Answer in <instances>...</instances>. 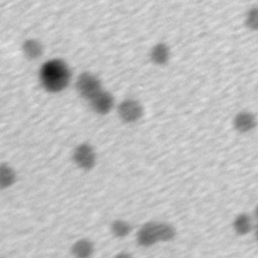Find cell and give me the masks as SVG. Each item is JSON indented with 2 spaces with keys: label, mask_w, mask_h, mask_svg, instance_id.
I'll list each match as a JSON object with an SVG mask.
<instances>
[{
  "label": "cell",
  "mask_w": 258,
  "mask_h": 258,
  "mask_svg": "<svg viewBox=\"0 0 258 258\" xmlns=\"http://www.w3.org/2000/svg\"><path fill=\"white\" fill-rule=\"evenodd\" d=\"M175 230L165 223H147L143 225L136 236L137 243L142 247H151L159 242H167L174 238Z\"/></svg>",
  "instance_id": "cell-1"
},
{
  "label": "cell",
  "mask_w": 258,
  "mask_h": 258,
  "mask_svg": "<svg viewBox=\"0 0 258 258\" xmlns=\"http://www.w3.org/2000/svg\"><path fill=\"white\" fill-rule=\"evenodd\" d=\"M44 78L48 86L56 89L60 88L67 82V70L63 66L56 62L48 64L44 70Z\"/></svg>",
  "instance_id": "cell-2"
},
{
  "label": "cell",
  "mask_w": 258,
  "mask_h": 258,
  "mask_svg": "<svg viewBox=\"0 0 258 258\" xmlns=\"http://www.w3.org/2000/svg\"><path fill=\"white\" fill-rule=\"evenodd\" d=\"M95 246L89 239H79L71 247V254L74 258H91L94 255Z\"/></svg>",
  "instance_id": "cell-3"
},
{
  "label": "cell",
  "mask_w": 258,
  "mask_h": 258,
  "mask_svg": "<svg viewBox=\"0 0 258 258\" xmlns=\"http://www.w3.org/2000/svg\"><path fill=\"white\" fill-rule=\"evenodd\" d=\"M252 229V222L249 216L240 215L234 221V230L239 235L248 234Z\"/></svg>",
  "instance_id": "cell-4"
},
{
  "label": "cell",
  "mask_w": 258,
  "mask_h": 258,
  "mask_svg": "<svg viewBox=\"0 0 258 258\" xmlns=\"http://www.w3.org/2000/svg\"><path fill=\"white\" fill-rule=\"evenodd\" d=\"M112 234L117 238H124L129 235L131 227L125 221H115L111 227Z\"/></svg>",
  "instance_id": "cell-5"
},
{
  "label": "cell",
  "mask_w": 258,
  "mask_h": 258,
  "mask_svg": "<svg viewBox=\"0 0 258 258\" xmlns=\"http://www.w3.org/2000/svg\"><path fill=\"white\" fill-rule=\"evenodd\" d=\"M123 113L126 116H129V118H134V116L138 113V110H137V107L134 104L130 103V104H127L126 106H124Z\"/></svg>",
  "instance_id": "cell-6"
},
{
  "label": "cell",
  "mask_w": 258,
  "mask_h": 258,
  "mask_svg": "<svg viewBox=\"0 0 258 258\" xmlns=\"http://www.w3.org/2000/svg\"><path fill=\"white\" fill-rule=\"evenodd\" d=\"M155 55H156V57H157L158 59L164 58V56H166V51H165V49H163V48H160V47H158V48L156 49Z\"/></svg>",
  "instance_id": "cell-7"
},
{
  "label": "cell",
  "mask_w": 258,
  "mask_h": 258,
  "mask_svg": "<svg viewBox=\"0 0 258 258\" xmlns=\"http://www.w3.org/2000/svg\"><path fill=\"white\" fill-rule=\"evenodd\" d=\"M114 258H133V257L131 256L130 253L125 252V251H122V252L117 253V254L114 256Z\"/></svg>",
  "instance_id": "cell-8"
},
{
  "label": "cell",
  "mask_w": 258,
  "mask_h": 258,
  "mask_svg": "<svg viewBox=\"0 0 258 258\" xmlns=\"http://www.w3.org/2000/svg\"><path fill=\"white\" fill-rule=\"evenodd\" d=\"M255 238H256V240H257V242H258V226H257L256 231H255Z\"/></svg>",
  "instance_id": "cell-9"
},
{
  "label": "cell",
  "mask_w": 258,
  "mask_h": 258,
  "mask_svg": "<svg viewBox=\"0 0 258 258\" xmlns=\"http://www.w3.org/2000/svg\"><path fill=\"white\" fill-rule=\"evenodd\" d=\"M256 217H257V220H258V208H257V210H256Z\"/></svg>",
  "instance_id": "cell-10"
},
{
  "label": "cell",
  "mask_w": 258,
  "mask_h": 258,
  "mask_svg": "<svg viewBox=\"0 0 258 258\" xmlns=\"http://www.w3.org/2000/svg\"><path fill=\"white\" fill-rule=\"evenodd\" d=\"M0 258H4V257H0Z\"/></svg>",
  "instance_id": "cell-11"
}]
</instances>
